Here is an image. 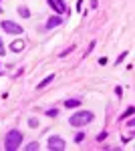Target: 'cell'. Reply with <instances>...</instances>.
Segmentation results:
<instances>
[{"instance_id":"1","label":"cell","mask_w":135,"mask_h":151,"mask_svg":"<svg viewBox=\"0 0 135 151\" xmlns=\"http://www.w3.org/2000/svg\"><path fill=\"white\" fill-rule=\"evenodd\" d=\"M22 133L20 131H16V129H12V131H8L6 133V137H4V147L8 151H12V149H18L20 145H22Z\"/></svg>"},{"instance_id":"2","label":"cell","mask_w":135,"mask_h":151,"mask_svg":"<svg viewBox=\"0 0 135 151\" xmlns=\"http://www.w3.org/2000/svg\"><path fill=\"white\" fill-rule=\"evenodd\" d=\"M91 121H93V113H91V111H79V113L71 115V119H69V123H71L73 127H85Z\"/></svg>"},{"instance_id":"3","label":"cell","mask_w":135,"mask_h":151,"mask_svg":"<svg viewBox=\"0 0 135 151\" xmlns=\"http://www.w3.org/2000/svg\"><path fill=\"white\" fill-rule=\"evenodd\" d=\"M2 30L4 32H10V35H22V26L16 22H12V20H2Z\"/></svg>"},{"instance_id":"4","label":"cell","mask_w":135,"mask_h":151,"mask_svg":"<svg viewBox=\"0 0 135 151\" xmlns=\"http://www.w3.org/2000/svg\"><path fill=\"white\" fill-rule=\"evenodd\" d=\"M48 149H56V151L65 149V141L61 139L58 135H53V137L48 139Z\"/></svg>"},{"instance_id":"5","label":"cell","mask_w":135,"mask_h":151,"mask_svg":"<svg viewBox=\"0 0 135 151\" xmlns=\"http://www.w3.org/2000/svg\"><path fill=\"white\" fill-rule=\"evenodd\" d=\"M48 4L53 6V10L58 12V14H65L67 12V6H65V2L63 0H48Z\"/></svg>"},{"instance_id":"6","label":"cell","mask_w":135,"mask_h":151,"mask_svg":"<svg viewBox=\"0 0 135 151\" xmlns=\"http://www.w3.org/2000/svg\"><path fill=\"white\" fill-rule=\"evenodd\" d=\"M61 22H63L61 16H51L48 22H46V28H48V30H51V28H56V26H61Z\"/></svg>"},{"instance_id":"7","label":"cell","mask_w":135,"mask_h":151,"mask_svg":"<svg viewBox=\"0 0 135 151\" xmlns=\"http://www.w3.org/2000/svg\"><path fill=\"white\" fill-rule=\"evenodd\" d=\"M55 81V75H48V77H45V79H43V81L38 83V87H36V89H38V91H40V89H45L46 85H48V83H53Z\"/></svg>"},{"instance_id":"8","label":"cell","mask_w":135,"mask_h":151,"mask_svg":"<svg viewBox=\"0 0 135 151\" xmlns=\"http://www.w3.org/2000/svg\"><path fill=\"white\" fill-rule=\"evenodd\" d=\"M22 48H24V40H14L10 45V50H14V52H20Z\"/></svg>"},{"instance_id":"9","label":"cell","mask_w":135,"mask_h":151,"mask_svg":"<svg viewBox=\"0 0 135 151\" xmlns=\"http://www.w3.org/2000/svg\"><path fill=\"white\" fill-rule=\"evenodd\" d=\"M79 105H81L79 99H69L67 103H65V107H67V109H75V107H79Z\"/></svg>"},{"instance_id":"10","label":"cell","mask_w":135,"mask_h":151,"mask_svg":"<svg viewBox=\"0 0 135 151\" xmlns=\"http://www.w3.org/2000/svg\"><path fill=\"white\" fill-rule=\"evenodd\" d=\"M18 14H20L22 18H28V16H30V10H28L26 6H18Z\"/></svg>"},{"instance_id":"11","label":"cell","mask_w":135,"mask_h":151,"mask_svg":"<svg viewBox=\"0 0 135 151\" xmlns=\"http://www.w3.org/2000/svg\"><path fill=\"white\" fill-rule=\"evenodd\" d=\"M26 149H28V151H34V149H40V145H38V143H36V141H32V143H28V145H26Z\"/></svg>"},{"instance_id":"12","label":"cell","mask_w":135,"mask_h":151,"mask_svg":"<svg viewBox=\"0 0 135 151\" xmlns=\"http://www.w3.org/2000/svg\"><path fill=\"white\" fill-rule=\"evenodd\" d=\"M46 115H48V117H56V115H58V111H56V109H48Z\"/></svg>"},{"instance_id":"13","label":"cell","mask_w":135,"mask_h":151,"mask_svg":"<svg viewBox=\"0 0 135 151\" xmlns=\"http://www.w3.org/2000/svg\"><path fill=\"white\" fill-rule=\"evenodd\" d=\"M28 125H30V127H38V119H30V121H28Z\"/></svg>"},{"instance_id":"14","label":"cell","mask_w":135,"mask_h":151,"mask_svg":"<svg viewBox=\"0 0 135 151\" xmlns=\"http://www.w3.org/2000/svg\"><path fill=\"white\" fill-rule=\"evenodd\" d=\"M83 139H85V133H77V137H75V141H77V143H81Z\"/></svg>"},{"instance_id":"15","label":"cell","mask_w":135,"mask_h":151,"mask_svg":"<svg viewBox=\"0 0 135 151\" xmlns=\"http://www.w3.org/2000/svg\"><path fill=\"white\" fill-rule=\"evenodd\" d=\"M6 52V47H4V42H2V38H0V55H4Z\"/></svg>"},{"instance_id":"16","label":"cell","mask_w":135,"mask_h":151,"mask_svg":"<svg viewBox=\"0 0 135 151\" xmlns=\"http://www.w3.org/2000/svg\"><path fill=\"white\" fill-rule=\"evenodd\" d=\"M133 111H135L133 107H129V109H127V111H125V115H123V117H129V115H133Z\"/></svg>"},{"instance_id":"17","label":"cell","mask_w":135,"mask_h":151,"mask_svg":"<svg viewBox=\"0 0 135 151\" xmlns=\"http://www.w3.org/2000/svg\"><path fill=\"white\" fill-rule=\"evenodd\" d=\"M125 57H127V52H121V57L117 58V65H119V63H123V60H125Z\"/></svg>"},{"instance_id":"18","label":"cell","mask_w":135,"mask_h":151,"mask_svg":"<svg viewBox=\"0 0 135 151\" xmlns=\"http://www.w3.org/2000/svg\"><path fill=\"white\" fill-rule=\"evenodd\" d=\"M115 95H117V97H121V95H123V89H121V87H117V89H115Z\"/></svg>"},{"instance_id":"19","label":"cell","mask_w":135,"mask_h":151,"mask_svg":"<svg viewBox=\"0 0 135 151\" xmlns=\"http://www.w3.org/2000/svg\"><path fill=\"white\" fill-rule=\"evenodd\" d=\"M105 137H107V133L103 131V133H99V137H97V141H103V139H105Z\"/></svg>"}]
</instances>
